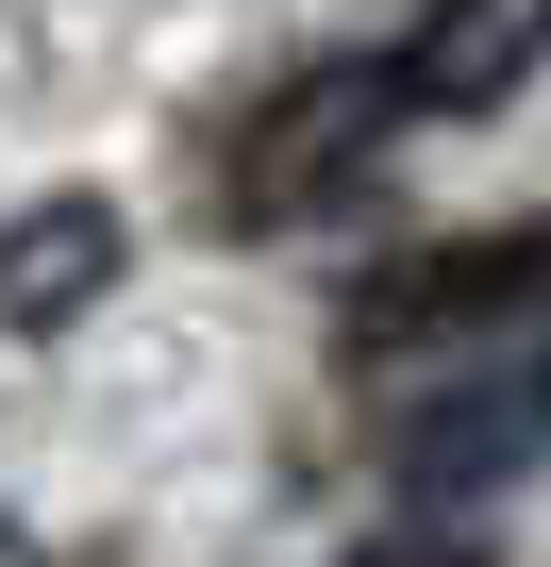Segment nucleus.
<instances>
[{
  "label": "nucleus",
  "mask_w": 551,
  "mask_h": 567,
  "mask_svg": "<svg viewBox=\"0 0 551 567\" xmlns=\"http://www.w3.org/2000/svg\"><path fill=\"white\" fill-rule=\"evenodd\" d=\"M385 134H401V68H368V51L302 68L285 101H267V117L234 134V217H251V234L318 217L335 184H368V167H385Z\"/></svg>",
  "instance_id": "f03ea898"
},
{
  "label": "nucleus",
  "mask_w": 551,
  "mask_h": 567,
  "mask_svg": "<svg viewBox=\"0 0 551 567\" xmlns=\"http://www.w3.org/2000/svg\"><path fill=\"white\" fill-rule=\"evenodd\" d=\"M118 267H134V217H118L101 184L34 200L18 234H0V334H68V318H101V301H118Z\"/></svg>",
  "instance_id": "7ed1b4c3"
},
{
  "label": "nucleus",
  "mask_w": 551,
  "mask_h": 567,
  "mask_svg": "<svg viewBox=\"0 0 551 567\" xmlns=\"http://www.w3.org/2000/svg\"><path fill=\"white\" fill-rule=\"evenodd\" d=\"M551 68V0H435L401 51V117H501Z\"/></svg>",
  "instance_id": "20e7f679"
},
{
  "label": "nucleus",
  "mask_w": 551,
  "mask_h": 567,
  "mask_svg": "<svg viewBox=\"0 0 551 567\" xmlns=\"http://www.w3.org/2000/svg\"><path fill=\"white\" fill-rule=\"evenodd\" d=\"M0 567H51V550H34V534H18V517H0Z\"/></svg>",
  "instance_id": "423d86ee"
},
{
  "label": "nucleus",
  "mask_w": 551,
  "mask_h": 567,
  "mask_svg": "<svg viewBox=\"0 0 551 567\" xmlns=\"http://www.w3.org/2000/svg\"><path fill=\"white\" fill-rule=\"evenodd\" d=\"M518 318H551V234H484V250H401L351 284V351L368 368H468V351H534Z\"/></svg>",
  "instance_id": "f257e3e1"
},
{
  "label": "nucleus",
  "mask_w": 551,
  "mask_h": 567,
  "mask_svg": "<svg viewBox=\"0 0 551 567\" xmlns=\"http://www.w3.org/2000/svg\"><path fill=\"white\" fill-rule=\"evenodd\" d=\"M368 567H484V550H451V534H401V550H368Z\"/></svg>",
  "instance_id": "39448f33"
}]
</instances>
